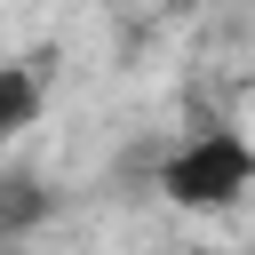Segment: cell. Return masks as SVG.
Instances as JSON below:
<instances>
[{
    "instance_id": "obj_3",
    "label": "cell",
    "mask_w": 255,
    "mask_h": 255,
    "mask_svg": "<svg viewBox=\"0 0 255 255\" xmlns=\"http://www.w3.org/2000/svg\"><path fill=\"white\" fill-rule=\"evenodd\" d=\"M48 215H56L48 175H32V167H0V247L24 239V231H40Z\"/></svg>"
},
{
    "instance_id": "obj_1",
    "label": "cell",
    "mask_w": 255,
    "mask_h": 255,
    "mask_svg": "<svg viewBox=\"0 0 255 255\" xmlns=\"http://www.w3.org/2000/svg\"><path fill=\"white\" fill-rule=\"evenodd\" d=\"M159 199L175 215H231L255 191V135L239 128H191L167 159H159Z\"/></svg>"
},
{
    "instance_id": "obj_2",
    "label": "cell",
    "mask_w": 255,
    "mask_h": 255,
    "mask_svg": "<svg viewBox=\"0 0 255 255\" xmlns=\"http://www.w3.org/2000/svg\"><path fill=\"white\" fill-rule=\"evenodd\" d=\"M40 112H48V48L0 56V143H16Z\"/></svg>"
}]
</instances>
